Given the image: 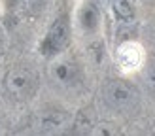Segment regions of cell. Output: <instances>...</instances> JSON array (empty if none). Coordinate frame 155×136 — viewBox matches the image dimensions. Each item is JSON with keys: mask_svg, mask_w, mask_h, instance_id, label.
<instances>
[{"mask_svg": "<svg viewBox=\"0 0 155 136\" xmlns=\"http://www.w3.org/2000/svg\"><path fill=\"white\" fill-rule=\"evenodd\" d=\"M74 23H72V13L68 11H59L51 19L45 32L42 34L38 42V53L45 60H51L63 53L70 51V45L74 40Z\"/></svg>", "mask_w": 155, "mask_h": 136, "instance_id": "6da1fadb", "label": "cell"}, {"mask_svg": "<svg viewBox=\"0 0 155 136\" xmlns=\"http://www.w3.org/2000/svg\"><path fill=\"white\" fill-rule=\"evenodd\" d=\"M48 76L57 87L64 91H74L83 83V68L68 51L48 60Z\"/></svg>", "mask_w": 155, "mask_h": 136, "instance_id": "7a4b0ae2", "label": "cell"}, {"mask_svg": "<svg viewBox=\"0 0 155 136\" xmlns=\"http://www.w3.org/2000/svg\"><path fill=\"white\" fill-rule=\"evenodd\" d=\"M104 15L106 11L91 2V0H78V4L72 11L74 32L83 38H95L102 32L104 27Z\"/></svg>", "mask_w": 155, "mask_h": 136, "instance_id": "3957f363", "label": "cell"}, {"mask_svg": "<svg viewBox=\"0 0 155 136\" xmlns=\"http://www.w3.org/2000/svg\"><path fill=\"white\" fill-rule=\"evenodd\" d=\"M6 91L17 100H30L38 93V76L28 66H13L4 76Z\"/></svg>", "mask_w": 155, "mask_h": 136, "instance_id": "277c9868", "label": "cell"}, {"mask_svg": "<svg viewBox=\"0 0 155 136\" xmlns=\"http://www.w3.org/2000/svg\"><path fill=\"white\" fill-rule=\"evenodd\" d=\"M114 59H115V66L119 68V72L129 76V74L140 72L144 68L146 59H148V53H146L144 45L140 42L125 40V42H121L117 47H115Z\"/></svg>", "mask_w": 155, "mask_h": 136, "instance_id": "5b68a950", "label": "cell"}, {"mask_svg": "<svg viewBox=\"0 0 155 136\" xmlns=\"http://www.w3.org/2000/svg\"><path fill=\"white\" fill-rule=\"evenodd\" d=\"M106 100L110 102L115 110H129L133 108L138 100V93L133 85H129L123 79H112L104 89Z\"/></svg>", "mask_w": 155, "mask_h": 136, "instance_id": "8992f818", "label": "cell"}, {"mask_svg": "<svg viewBox=\"0 0 155 136\" xmlns=\"http://www.w3.org/2000/svg\"><path fill=\"white\" fill-rule=\"evenodd\" d=\"M136 4H138V0H110L108 11H110L115 23L130 25L136 19V11H138Z\"/></svg>", "mask_w": 155, "mask_h": 136, "instance_id": "52a82bcc", "label": "cell"}, {"mask_svg": "<svg viewBox=\"0 0 155 136\" xmlns=\"http://www.w3.org/2000/svg\"><path fill=\"white\" fill-rule=\"evenodd\" d=\"M49 2L51 0H23L21 8H23V11L27 15H30V17H40V15L48 10Z\"/></svg>", "mask_w": 155, "mask_h": 136, "instance_id": "ba28073f", "label": "cell"}, {"mask_svg": "<svg viewBox=\"0 0 155 136\" xmlns=\"http://www.w3.org/2000/svg\"><path fill=\"white\" fill-rule=\"evenodd\" d=\"M140 72L144 74V81L155 91V60L153 59H146V64H144V68Z\"/></svg>", "mask_w": 155, "mask_h": 136, "instance_id": "9c48e42d", "label": "cell"}, {"mask_svg": "<svg viewBox=\"0 0 155 136\" xmlns=\"http://www.w3.org/2000/svg\"><path fill=\"white\" fill-rule=\"evenodd\" d=\"M146 2H155V0H146Z\"/></svg>", "mask_w": 155, "mask_h": 136, "instance_id": "30bf717a", "label": "cell"}, {"mask_svg": "<svg viewBox=\"0 0 155 136\" xmlns=\"http://www.w3.org/2000/svg\"><path fill=\"white\" fill-rule=\"evenodd\" d=\"M0 2H2V0H0Z\"/></svg>", "mask_w": 155, "mask_h": 136, "instance_id": "8fae6325", "label": "cell"}]
</instances>
